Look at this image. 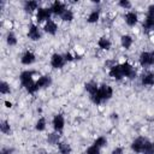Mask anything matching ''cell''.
Wrapping results in <instances>:
<instances>
[{"mask_svg": "<svg viewBox=\"0 0 154 154\" xmlns=\"http://www.w3.org/2000/svg\"><path fill=\"white\" fill-rule=\"evenodd\" d=\"M150 58H152V65H154V51L150 52Z\"/></svg>", "mask_w": 154, "mask_h": 154, "instance_id": "74e56055", "label": "cell"}, {"mask_svg": "<svg viewBox=\"0 0 154 154\" xmlns=\"http://www.w3.org/2000/svg\"><path fill=\"white\" fill-rule=\"evenodd\" d=\"M6 43L8 46H16L17 45V36L14 35L13 31H8L6 35Z\"/></svg>", "mask_w": 154, "mask_h": 154, "instance_id": "484cf974", "label": "cell"}, {"mask_svg": "<svg viewBox=\"0 0 154 154\" xmlns=\"http://www.w3.org/2000/svg\"><path fill=\"white\" fill-rule=\"evenodd\" d=\"M35 60H36V57H35V54H34L32 52H30V51L24 52L23 55H22V58H20V61H22L23 65H31V64L35 63Z\"/></svg>", "mask_w": 154, "mask_h": 154, "instance_id": "7c38bea8", "label": "cell"}, {"mask_svg": "<svg viewBox=\"0 0 154 154\" xmlns=\"http://www.w3.org/2000/svg\"><path fill=\"white\" fill-rule=\"evenodd\" d=\"M141 84L146 87L154 85V73L153 72H146L141 77Z\"/></svg>", "mask_w": 154, "mask_h": 154, "instance_id": "2e32d148", "label": "cell"}, {"mask_svg": "<svg viewBox=\"0 0 154 154\" xmlns=\"http://www.w3.org/2000/svg\"><path fill=\"white\" fill-rule=\"evenodd\" d=\"M34 75H35V71L26 70V71H23L19 76L22 85L25 88V90L29 94H34L38 90V88L36 87V82L34 81Z\"/></svg>", "mask_w": 154, "mask_h": 154, "instance_id": "6da1fadb", "label": "cell"}, {"mask_svg": "<svg viewBox=\"0 0 154 154\" xmlns=\"http://www.w3.org/2000/svg\"><path fill=\"white\" fill-rule=\"evenodd\" d=\"M147 138L146 137H137L132 141L131 143V149L132 152L135 153H142L143 152V148H144V144L147 143Z\"/></svg>", "mask_w": 154, "mask_h": 154, "instance_id": "5b68a950", "label": "cell"}, {"mask_svg": "<svg viewBox=\"0 0 154 154\" xmlns=\"http://www.w3.org/2000/svg\"><path fill=\"white\" fill-rule=\"evenodd\" d=\"M0 131L4 135H11L12 134L11 125H10V123L7 120H1V123H0Z\"/></svg>", "mask_w": 154, "mask_h": 154, "instance_id": "44dd1931", "label": "cell"}, {"mask_svg": "<svg viewBox=\"0 0 154 154\" xmlns=\"http://www.w3.org/2000/svg\"><path fill=\"white\" fill-rule=\"evenodd\" d=\"M60 18H61L64 22H71V20L73 19V12H72L71 10H66V11L60 16Z\"/></svg>", "mask_w": 154, "mask_h": 154, "instance_id": "f1b7e54d", "label": "cell"}, {"mask_svg": "<svg viewBox=\"0 0 154 154\" xmlns=\"http://www.w3.org/2000/svg\"><path fill=\"white\" fill-rule=\"evenodd\" d=\"M142 26H143V29H144L146 31L153 30V29H154V18H152V17H148V16H147V17L144 18V20H143Z\"/></svg>", "mask_w": 154, "mask_h": 154, "instance_id": "7402d4cb", "label": "cell"}, {"mask_svg": "<svg viewBox=\"0 0 154 154\" xmlns=\"http://www.w3.org/2000/svg\"><path fill=\"white\" fill-rule=\"evenodd\" d=\"M51 8H47V7H38L37 10V13H36V20L38 23H42V22H48L51 19Z\"/></svg>", "mask_w": 154, "mask_h": 154, "instance_id": "7a4b0ae2", "label": "cell"}, {"mask_svg": "<svg viewBox=\"0 0 154 154\" xmlns=\"http://www.w3.org/2000/svg\"><path fill=\"white\" fill-rule=\"evenodd\" d=\"M137 20H138V16L136 12L134 11H129L126 14H125V23L129 25V26H135L137 24Z\"/></svg>", "mask_w": 154, "mask_h": 154, "instance_id": "5bb4252c", "label": "cell"}, {"mask_svg": "<svg viewBox=\"0 0 154 154\" xmlns=\"http://www.w3.org/2000/svg\"><path fill=\"white\" fill-rule=\"evenodd\" d=\"M65 59H64V55L61 54H58V53H54L51 58V66L53 69H61L64 65H65Z\"/></svg>", "mask_w": 154, "mask_h": 154, "instance_id": "8992f818", "label": "cell"}, {"mask_svg": "<svg viewBox=\"0 0 154 154\" xmlns=\"http://www.w3.org/2000/svg\"><path fill=\"white\" fill-rule=\"evenodd\" d=\"M49 8H51V12H52L53 14H57V16H61V14L67 10L66 6H65V4L61 2V1H58V0L54 1Z\"/></svg>", "mask_w": 154, "mask_h": 154, "instance_id": "52a82bcc", "label": "cell"}, {"mask_svg": "<svg viewBox=\"0 0 154 154\" xmlns=\"http://www.w3.org/2000/svg\"><path fill=\"white\" fill-rule=\"evenodd\" d=\"M132 37L130 36V35H123L122 37H120V45H122V47L123 48H125V49H129L130 47H131V45H132Z\"/></svg>", "mask_w": 154, "mask_h": 154, "instance_id": "d6986e66", "label": "cell"}, {"mask_svg": "<svg viewBox=\"0 0 154 154\" xmlns=\"http://www.w3.org/2000/svg\"><path fill=\"white\" fill-rule=\"evenodd\" d=\"M138 63L141 66H150L152 65V58H150V52H142L138 58Z\"/></svg>", "mask_w": 154, "mask_h": 154, "instance_id": "4fadbf2b", "label": "cell"}, {"mask_svg": "<svg viewBox=\"0 0 154 154\" xmlns=\"http://www.w3.org/2000/svg\"><path fill=\"white\" fill-rule=\"evenodd\" d=\"M120 65H122V70H123L124 77H128V78H130V79H134V78L137 76V71H136V69H135L131 64H129V63H123V64H120Z\"/></svg>", "mask_w": 154, "mask_h": 154, "instance_id": "277c9868", "label": "cell"}, {"mask_svg": "<svg viewBox=\"0 0 154 154\" xmlns=\"http://www.w3.org/2000/svg\"><path fill=\"white\" fill-rule=\"evenodd\" d=\"M41 32L38 30V28L35 24H30L29 25V30H28V37L32 41H38L41 38Z\"/></svg>", "mask_w": 154, "mask_h": 154, "instance_id": "30bf717a", "label": "cell"}, {"mask_svg": "<svg viewBox=\"0 0 154 154\" xmlns=\"http://www.w3.org/2000/svg\"><path fill=\"white\" fill-rule=\"evenodd\" d=\"M58 149L60 152V154H70L71 153V146L66 142H59L58 144Z\"/></svg>", "mask_w": 154, "mask_h": 154, "instance_id": "cb8c5ba5", "label": "cell"}, {"mask_svg": "<svg viewBox=\"0 0 154 154\" xmlns=\"http://www.w3.org/2000/svg\"><path fill=\"white\" fill-rule=\"evenodd\" d=\"M97 46H99V48H101V49H103V51H108V49L111 48V46H112V42H111L109 38H107L106 36H102V37L99 38Z\"/></svg>", "mask_w": 154, "mask_h": 154, "instance_id": "ac0fdd59", "label": "cell"}, {"mask_svg": "<svg viewBox=\"0 0 154 154\" xmlns=\"http://www.w3.org/2000/svg\"><path fill=\"white\" fill-rule=\"evenodd\" d=\"M111 154H124V149L122 147H116Z\"/></svg>", "mask_w": 154, "mask_h": 154, "instance_id": "d590c367", "label": "cell"}, {"mask_svg": "<svg viewBox=\"0 0 154 154\" xmlns=\"http://www.w3.org/2000/svg\"><path fill=\"white\" fill-rule=\"evenodd\" d=\"M64 59H65V61H72L75 58H73V55L70 52H67V53L64 54Z\"/></svg>", "mask_w": 154, "mask_h": 154, "instance_id": "e575fe53", "label": "cell"}, {"mask_svg": "<svg viewBox=\"0 0 154 154\" xmlns=\"http://www.w3.org/2000/svg\"><path fill=\"white\" fill-rule=\"evenodd\" d=\"M142 154H154V143L150 141H147V143L144 144Z\"/></svg>", "mask_w": 154, "mask_h": 154, "instance_id": "4316f807", "label": "cell"}, {"mask_svg": "<svg viewBox=\"0 0 154 154\" xmlns=\"http://www.w3.org/2000/svg\"><path fill=\"white\" fill-rule=\"evenodd\" d=\"M10 91H11L10 84H8L7 82L2 81V82L0 83V93H1L2 95H5V94H10Z\"/></svg>", "mask_w": 154, "mask_h": 154, "instance_id": "4dcf8cb0", "label": "cell"}, {"mask_svg": "<svg viewBox=\"0 0 154 154\" xmlns=\"http://www.w3.org/2000/svg\"><path fill=\"white\" fill-rule=\"evenodd\" d=\"M12 153H13V149L12 148H2L0 154H12Z\"/></svg>", "mask_w": 154, "mask_h": 154, "instance_id": "8d00e7d4", "label": "cell"}, {"mask_svg": "<svg viewBox=\"0 0 154 154\" xmlns=\"http://www.w3.org/2000/svg\"><path fill=\"white\" fill-rule=\"evenodd\" d=\"M100 19V11L99 10H93L89 16H88V23H96Z\"/></svg>", "mask_w": 154, "mask_h": 154, "instance_id": "d4e9b609", "label": "cell"}, {"mask_svg": "<svg viewBox=\"0 0 154 154\" xmlns=\"http://www.w3.org/2000/svg\"><path fill=\"white\" fill-rule=\"evenodd\" d=\"M84 88H85V90L89 93V95H91V94H94V93H96V91L99 90V87H97V84H96L94 81H90V82L85 83V84H84Z\"/></svg>", "mask_w": 154, "mask_h": 154, "instance_id": "603a6c76", "label": "cell"}, {"mask_svg": "<svg viewBox=\"0 0 154 154\" xmlns=\"http://www.w3.org/2000/svg\"><path fill=\"white\" fill-rule=\"evenodd\" d=\"M99 94H100V97H101V100L103 102V101H107V100H109L112 97L113 89L108 84H102L101 87H99Z\"/></svg>", "mask_w": 154, "mask_h": 154, "instance_id": "3957f363", "label": "cell"}, {"mask_svg": "<svg viewBox=\"0 0 154 154\" xmlns=\"http://www.w3.org/2000/svg\"><path fill=\"white\" fill-rule=\"evenodd\" d=\"M52 124H53V128L57 132H60L63 131L64 129V125H65V119L61 114H55L53 117V120H52Z\"/></svg>", "mask_w": 154, "mask_h": 154, "instance_id": "9c48e42d", "label": "cell"}, {"mask_svg": "<svg viewBox=\"0 0 154 154\" xmlns=\"http://www.w3.org/2000/svg\"><path fill=\"white\" fill-rule=\"evenodd\" d=\"M35 129L37 131H43L46 129V119L43 117H41L37 122H36V125H35Z\"/></svg>", "mask_w": 154, "mask_h": 154, "instance_id": "f546056e", "label": "cell"}, {"mask_svg": "<svg viewBox=\"0 0 154 154\" xmlns=\"http://www.w3.org/2000/svg\"><path fill=\"white\" fill-rule=\"evenodd\" d=\"M95 147H97V148H102V147H105L106 144H107V140H106V137H103V136H100V137H97L95 141H94V143H93Z\"/></svg>", "mask_w": 154, "mask_h": 154, "instance_id": "83f0119b", "label": "cell"}, {"mask_svg": "<svg viewBox=\"0 0 154 154\" xmlns=\"http://www.w3.org/2000/svg\"><path fill=\"white\" fill-rule=\"evenodd\" d=\"M51 84H52V77H51L49 75H43V76H41V77L36 81V87H37L38 89L48 88Z\"/></svg>", "mask_w": 154, "mask_h": 154, "instance_id": "8fae6325", "label": "cell"}, {"mask_svg": "<svg viewBox=\"0 0 154 154\" xmlns=\"http://www.w3.org/2000/svg\"><path fill=\"white\" fill-rule=\"evenodd\" d=\"M43 30H45L47 34H49V35H55V34H57V31H58V25H57V23H55L54 20L49 19L48 22H46V23H45Z\"/></svg>", "mask_w": 154, "mask_h": 154, "instance_id": "9a60e30c", "label": "cell"}, {"mask_svg": "<svg viewBox=\"0 0 154 154\" xmlns=\"http://www.w3.org/2000/svg\"><path fill=\"white\" fill-rule=\"evenodd\" d=\"M108 75H109L112 78L117 79V81L123 79V78H124V73H123V70H122V65H120V64H117V65L112 66V67L109 69Z\"/></svg>", "mask_w": 154, "mask_h": 154, "instance_id": "ba28073f", "label": "cell"}, {"mask_svg": "<svg viewBox=\"0 0 154 154\" xmlns=\"http://www.w3.org/2000/svg\"><path fill=\"white\" fill-rule=\"evenodd\" d=\"M59 141H60V135L59 132H51L48 136H47V142L52 146H55V144H59Z\"/></svg>", "mask_w": 154, "mask_h": 154, "instance_id": "ffe728a7", "label": "cell"}, {"mask_svg": "<svg viewBox=\"0 0 154 154\" xmlns=\"http://www.w3.org/2000/svg\"><path fill=\"white\" fill-rule=\"evenodd\" d=\"M147 16H148V17H152V18H154V4H152V5L148 7V11H147Z\"/></svg>", "mask_w": 154, "mask_h": 154, "instance_id": "836d02e7", "label": "cell"}, {"mask_svg": "<svg viewBox=\"0 0 154 154\" xmlns=\"http://www.w3.org/2000/svg\"><path fill=\"white\" fill-rule=\"evenodd\" d=\"M118 5H119L122 8H124V10H130L131 6H132L129 0H120V1L118 2Z\"/></svg>", "mask_w": 154, "mask_h": 154, "instance_id": "1f68e13d", "label": "cell"}, {"mask_svg": "<svg viewBox=\"0 0 154 154\" xmlns=\"http://www.w3.org/2000/svg\"><path fill=\"white\" fill-rule=\"evenodd\" d=\"M5 105H6V107H11L12 106L11 102H8V101H5Z\"/></svg>", "mask_w": 154, "mask_h": 154, "instance_id": "f35d334b", "label": "cell"}, {"mask_svg": "<svg viewBox=\"0 0 154 154\" xmlns=\"http://www.w3.org/2000/svg\"><path fill=\"white\" fill-rule=\"evenodd\" d=\"M85 154H100V148H97V147H95V146L93 144V146H90V147L87 149Z\"/></svg>", "mask_w": 154, "mask_h": 154, "instance_id": "d6a6232c", "label": "cell"}, {"mask_svg": "<svg viewBox=\"0 0 154 154\" xmlns=\"http://www.w3.org/2000/svg\"><path fill=\"white\" fill-rule=\"evenodd\" d=\"M38 7V2L35 0H28L24 2V11L28 13H32L35 10H37Z\"/></svg>", "mask_w": 154, "mask_h": 154, "instance_id": "e0dca14e", "label": "cell"}]
</instances>
